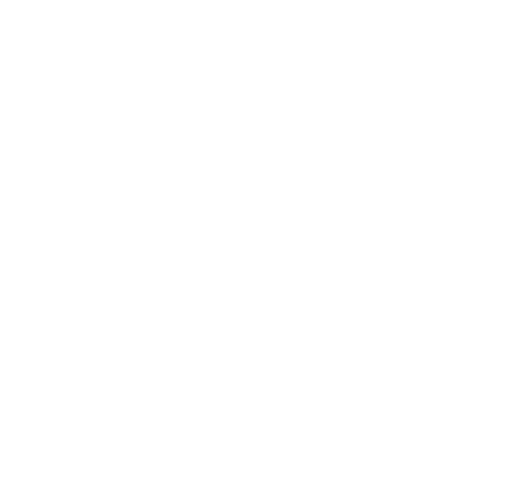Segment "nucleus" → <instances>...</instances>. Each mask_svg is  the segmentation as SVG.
Returning a JSON list of instances; mask_svg holds the SVG:
<instances>
[]
</instances>
